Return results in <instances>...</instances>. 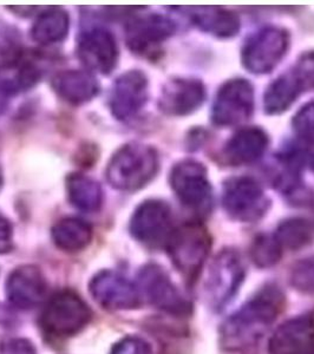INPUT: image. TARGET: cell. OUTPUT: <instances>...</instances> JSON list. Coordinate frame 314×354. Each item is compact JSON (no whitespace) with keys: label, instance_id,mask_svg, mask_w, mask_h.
Here are the masks:
<instances>
[{"label":"cell","instance_id":"36","mask_svg":"<svg viewBox=\"0 0 314 354\" xmlns=\"http://www.w3.org/2000/svg\"><path fill=\"white\" fill-rule=\"evenodd\" d=\"M313 171H314V162H313Z\"/></svg>","mask_w":314,"mask_h":354},{"label":"cell","instance_id":"34","mask_svg":"<svg viewBox=\"0 0 314 354\" xmlns=\"http://www.w3.org/2000/svg\"><path fill=\"white\" fill-rule=\"evenodd\" d=\"M13 247L12 225L3 214L0 213V254L8 253Z\"/></svg>","mask_w":314,"mask_h":354},{"label":"cell","instance_id":"16","mask_svg":"<svg viewBox=\"0 0 314 354\" xmlns=\"http://www.w3.org/2000/svg\"><path fill=\"white\" fill-rule=\"evenodd\" d=\"M270 354H312L314 319L302 315L284 322L270 340Z\"/></svg>","mask_w":314,"mask_h":354},{"label":"cell","instance_id":"21","mask_svg":"<svg viewBox=\"0 0 314 354\" xmlns=\"http://www.w3.org/2000/svg\"><path fill=\"white\" fill-rule=\"evenodd\" d=\"M188 16L205 32L220 38L234 37L240 30V19L235 13L220 8H190Z\"/></svg>","mask_w":314,"mask_h":354},{"label":"cell","instance_id":"18","mask_svg":"<svg viewBox=\"0 0 314 354\" xmlns=\"http://www.w3.org/2000/svg\"><path fill=\"white\" fill-rule=\"evenodd\" d=\"M175 31V25L167 17L147 15L133 19L127 28V43L133 53H148Z\"/></svg>","mask_w":314,"mask_h":354},{"label":"cell","instance_id":"5","mask_svg":"<svg viewBox=\"0 0 314 354\" xmlns=\"http://www.w3.org/2000/svg\"><path fill=\"white\" fill-rule=\"evenodd\" d=\"M245 279V266L235 250H222L210 266L205 295L210 306L221 310L234 298Z\"/></svg>","mask_w":314,"mask_h":354},{"label":"cell","instance_id":"17","mask_svg":"<svg viewBox=\"0 0 314 354\" xmlns=\"http://www.w3.org/2000/svg\"><path fill=\"white\" fill-rule=\"evenodd\" d=\"M205 97V86L201 82L181 78L165 84L158 105L169 116H185L198 109Z\"/></svg>","mask_w":314,"mask_h":354},{"label":"cell","instance_id":"2","mask_svg":"<svg viewBox=\"0 0 314 354\" xmlns=\"http://www.w3.org/2000/svg\"><path fill=\"white\" fill-rule=\"evenodd\" d=\"M158 170L156 150L149 145L129 143L111 157L107 177L113 188L122 192L141 189L153 180Z\"/></svg>","mask_w":314,"mask_h":354},{"label":"cell","instance_id":"15","mask_svg":"<svg viewBox=\"0 0 314 354\" xmlns=\"http://www.w3.org/2000/svg\"><path fill=\"white\" fill-rule=\"evenodd\" d=\"M148 98V80L141 71H128L117 78L110 97V108L120 121L133 118Z\"/></svg>","mask_w":314,"mask_h":354},{"label":"cell","instance_id":"20","mask_svg":"<svg viewBox=\"0 0 314 354\" xmlns=\"http://www.w3.org/2000/svg\"><path fill=\"white\" fill-rule=\"evenodd\" d=\"M58 96L71 104H83L91 101L98 93V83L90 73L68 70L58 73L53 81Z\"/></svg>","mask_w":314,"mask_h":354},{"label":"cell","instance_id":"28","mask_svg":"<svg viewBox=\"0 0 314 354\" xmlns=\"http://www.w3.org/2000/svg\"><path fill=\"white\" fill-rule=\"evenodd\" d=\"M281 247L275 238L261 235L255 239L250 248V257L255 265L261 268H268L278 263L281 258Z\"/></svg>","mask_w":314,"mask_h":354},{"label":"cell","instance_id":"14","mask_svg":"<svg viewBox=\"0 0 314 354\" xmlns=\"http://www.w3.org/2000/svg\"><path fill=\"white\" fill-rule=\"evenodd\" d=\"M78 56L86 68L108 75L118 61L115 37L105 28H91L82 35L78 43Z\"/></svg>","mask_w":314,"mask_h":354},{"label":"cell","instance_id":"8","mask_svg":"<svg viewBox=\"0 0 314 354\" xmlns=\"http://www.w3.org/2000/svg\"><path fill=\"white\" fill-rule=\"evenodd\" d=\"M290 44L286 30L262 28L247 41L242 50V63L247 70L257 75L268 73L280 63Z\"/></svg>","mask_w":314,"mask_h":354},{"label":"cell","instance_id":"29","mask_svg":"<svg viewBox=\"0 0 314 354\" xmlns=\"http://www.w3.org/2000/svg\"><path fill=\"white\" fill-rule=\"evenodd\" d=\"M290 283L302 293H314V255L302 259L294 265L290 272Z\"/></svg>","mask_w":314,"mask_h":354},{"label":"cell","instance_id":"24","mask_svg":"<svg viewBox=\"0 0 314 354\" xmlns=\"http://www.w3.org/2000/svg\"><path fill=\"white\" fill-rule=\"evenodd\" d=\"M304 90L302 83L295 76L293 70L279 77L267 88L265 93V109L270 115H279L297 101Z\"/></svg>","mask_w":314,"mask_h":354},{"label":"cell","instance_id":"12","mask_svg":"<svg viewBox=\"0 0 314 354\" xmlns=\"http://www.w3.org/2000/svg\"><path fill=\"white\" fill-rule=\"evenodd\" d=\"M90 293L107 310H133L140 305L136 286L113 270H103L90 282Z\"/></svg>","mask_w":314,"mask_h":354},{"label":"cell","instance_id":"25","mask_svg":"<svg viewBox=\"0 0 314 354\" xmlns=\"http://www.w3.org/2000/svg\"><path fill=\"white\" fill-rule=\"evenodd\" d=\"M68 200L77 209L93 213L100 210L103 203L101 185L82 174H71L66 178Z\"/></svg>","mask_w":314,"mask_h":354},{"label":"cell","instance_id":"22","mask_svg":"<svg viewBox=\"0 0 314 354\" xmlns=\"http://www.w3.org/2000/svg\"><path fill=\"white\" fill-rule=\"evenodd\" d=\"M41 73L33 62L15 59L0 66V95L11 96L33 88Z\"/></svg>","mask_w":314,"mask_h":354},{"label":"cell","instance_id":"27","mask_svg":"<svg viewBox=\"0 0 314 354\" xmlns=\"http://www.w3.org/2000/svg\"><path fill=\"white\" fill-rule=\"evenodd\" d=\"M274 238L281 248L297 250L310 245L313 230L306 220L290 218L279 225Z\"/></svg>","mask_w":314,"mask_h":354},{"label":"cell","instance_id":"10","mask_svg":"<svg viewBox=\"0 0 314 354\" xmlns=\"http://www.w3.org/2000/svg\"><path fill=\"white\" fill-rule=\"evenodd\" d=\"M254 110V90L246 80H232L222 85L213 105V122L232 127L246 122Z\"/></svg>","mask_w":314,"mask_h":354},{"label":"cell","instance_id":"1","mask_svg":"<svg viewBox=\"0 0 314 354\" xmlns=\"http://www.w3.org/2000/svg\"><path fill=\"white\" fill-rule=\"evenodd\" d=\"M284 307L285 297L278 287L267 286L260 290L222 325V346L228 351L253 346L277 320Z\"/></svg>","mask_w":314,"mask_h":354},{"label":"cell","instance_id":"7","mask_svg":"<svg viewBox=\"0 0 314 354\" xmlns=\"http://www.w3.org/2000/svg\"><path fill=\"white\" fill-rule=\"evenodd\" d=\"M222 203L230 218L241 222L258 221L270 205L258 182L247 176L233 177L225 182Z\"/></svg>","mask_w":314,"mask_h":354},{"label":"cell","instance_id":"6","mask_svg":"<svg viewBox=\"0 0 314 354\" xmlns=\"http://www.w3.org/2000/svg\"><path fill=\"white\" fill-rule=\"evenodd\" d=\"M170 185L178 200L190 209L200 214L212 209V185L201 163L192 160L180 162L172 170Z\"/></svg>","mask_w":314,"mask_h":354},{"label":"cell","instance_id":"32","mask_svg":"<svg viewBox=\"0 0 314 354\" xmlns=\"http://www.w3.org/2000/svg\"><path fill=\"white\" fill-rule=\"evenodd\" d=\"M110 354H151V348L143 339L127 337L113 345Z\"/></svg>","mask_w":314,"mask_h":354},{"label":"cell","instance_id":"30","mask_svg":"<svg viewBox=\"0 0 314 354\" xmlns=\"http://www.w3.org/2000/svg\"><path fill=\"white\" fill-rule=\"evenodd\" d=\"M293 127L299 136L314 141V103L302 106L294 116Z\"/></svg>","mask_w":314,"mask_h":354},{"label":"cell","instance_id":"11","mask_svg":"<svg viewBox=\"0 0 314 354\" xmlns=\"http://www.w3.org/2000/svg\"><path fill=\"white\" fill-rule=\"evenodd\" d=\"M173 218L169 205L158 200L142 203L130 221V232L137 241L147 245H160L169 241L173 234Z\"/></svg>","mask_w":314,"mask_h":354},{"label":"cell","instance_id":"35","mask_svg":"<svg viewBox=\"0 0 314 354\" xmlns=\"http://www.w3.org/2000/svg\"><path fill=\"white\" fill-rule=\"evenodd\" d=\"M1 185H3V176H1V171H0V188H1Z\"/></svg>","mask_w":314,"mask_h":354},{"label":"cell","instance_id":"23","mask_svg":"<svg viewBox=\"0 0 314 354\" xmlns=\"http://www.w3.org/2000/svg\"><path fill=\"white\" fill-rule=\"evenodd\" d=\"M93 227L78 218H62L53 228V240L59 250L80 252L93 240Z\"/></svg>","mask_w":314,"mask_h":354},{"label":"cell","instance_id":"19","mask_svg":"<svg viewBox=\"0 0 314 354\" xmlns=\"http://www.w3.org/2000/svg\"><path fill=\"white\" fill-rule=\"evenodd\" d=\"M268 137L260 128H246L235 133L225 148V155L232 165H250L265 153Z\"/></svg>","mask_w":314,"mask_h":354},{"label":"cell","instance_id":"3","mask_svg":"<svg viewBox=\"0 0 314 354\" xmlns=\"http://www.w3.org/2000/svg\"><path fill=\"white\" fill-rule=\"evenodd\" d=\"M93 313L86 302L73 290H62L48 300L41 315L45 333L57 338H68L80 333Z\"/></svg>","mask_w":314,"mask_h":354},{"label":"cell","instance_id":"9","mask_svg":"<svg viewBox=\"0 0 314 354\" xmlns=\"http://www.w3.org/2000/svg\"><path fill=\"white\" fill-rule=\"evenodd\" d=\"M138 287L153 306L174 315H187L192 305L160 266L148 265L138 274Z\"/></svg>","mask_w":314,"mask_h":354},{"label":"cell","instance_id":"13","mask_svg":"<svg viewBox=\"0 0 314 354\" xmlns=\"http://www.w3.org/2000/svg\"><path fill=\"white\" fill-rule=\"evenodd\" d=\"M46 290L44 275L36 266L18 267L6 281L8 300L19 310H33L39 306L44 301Z\"/></svg>","mask_w":314,"mask_h":354},{"label":"cell","instance_id":"4","mask_svg":"<svg viewBox=\"0 0 314 354\" xmlns=\"http://www.w3.org/2000/svg\"><path fill=\"white\" fill-rule=\"evenodd\" d=\"M170 258L185 278H195L212 247L208 230L198 223H185L170 235L167 242Z\"/></svg>","mask_w":314,"mask_h":354},{"label":"cell","instance_id":"26","mask_svg":"<svg viewBox=\"0 0 314 354\" xmlns=\"http://www.w3.org/2000/svg\"><path fill=\"white\" fill-rule=\"evenodd\" d=\"M68 15L63 8H48L38 16L31 36L41 44H55L64 39L68 32Z\"/></svg>","mask_w":314,"mask_h":354},{"label":"cell","instance_id":"33","mask_svg":"<svg viewBox=\"0 0 314 354\" xmlns=\"http://www.w3.org/2000/svg\"><path fill=\"white\" fill-rule=\"evenodd\" d=\"M0 354H37L36 348L26 339H8L0 344Z\"/></svg>","mask_w":314,"mask_h":354},{"label":"cell","instance_id":"31","mask_svg":"<svg viewBox=\"0 0 314 354\" xmlns=\"http://www.w3.org/2000/svg\"><path fill=\"white\" fill-rule=\"evenodd\" d=\"M293 73L298 77L304 90L314 88V51L304 53L294 66Z\"/></svg>","mask_w":314,"mask_h":354}]
</instances>
